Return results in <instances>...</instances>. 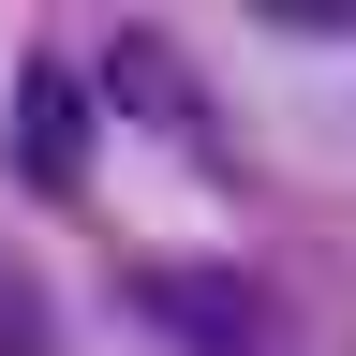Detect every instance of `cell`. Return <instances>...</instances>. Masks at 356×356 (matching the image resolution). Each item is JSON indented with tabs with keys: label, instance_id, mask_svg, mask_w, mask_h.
<instances>
[{
	"label": "cell",
	"instance_id": "6da1fadb",
	"mask_svg": "<svg viewBox=\"0 0 356 356\" xmlns=\"http://www.w3.org/2000/svg\"><path fill=\"white\" fill-rule=\"evenodd\" d=\"M134 297H149V327H163V341H208V356H252V341H267V312H252L238 267H149Z\"/></svg>",
	"mask_w": 356,
	"mask_h": 356
},
{
	"label": "cell",
	"instance_id": "7a4b0ae2",
	"mask_svg": "<svg viewBox=\"0 0 356 356\" xmlns=\"http://www.w3.org/2000/svg\"><path fill=\"white\" fill-rule=\"evenodd\" d=\"M74 149H89V89H74L60 60H30V74H15V178H44V193H60Z\"/></svg>",
	"mask_w": 356,
	"mask_h": 356
},
{
	"label": "cell",
	"instance_id": "3957f363",
	"mask_svg": "<svg viewBox=\"0 0 356 356\" xmlns=\"http://www.w3.org/2000/svg\"><path fill=\"white\" fill-rule=\"evenodd\" d=\"M0 356H44V282L0 252Z\"/></svg>",
	"mask_w": 356,
	"mask_h": 356
},
{
	"label": "cell",
	"instance_id": "277c9868",
	"mask_svg": "<svg viewBox=\"0 0 356 356\" xmlns=\"http://www.w3.org/2000/svg\"><path fill=\"white\" fill-rule=\"evenodd\" d=\"M119 89H134V104H149V119H163V104H193V89L163 74V44H119Z\"/></svg>",
	"mask_w": 356,
	"mask_h": 356
}]
</instances>
